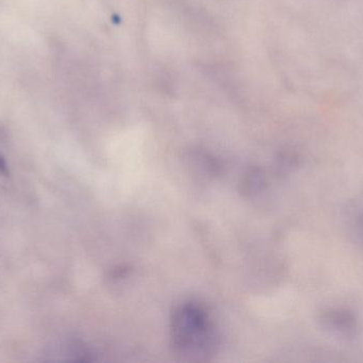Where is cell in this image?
<instances>
[{
	"mask_svg": "<svg viewBox=\"0 0 363 363\" xmlns=\"http://www.w3.org/2000/svg\"><path fill=\"white\" fill-rule=\"evenodd\" d=\"M320 325L332 336L343 339L355 338L358 332L356 315L347 309L330 308L320 313Z\"/></svg>",
	"mask_w": 363,
	"mask_h": 363,
	"instance_id": "obj_1",
	"label": "cell"
},
{
	"mask_svg": "<svg viewBox=\"0 0 363 363\" xmlns=\"http://www.w3.org/2000/svg\"><path fill=\"white\" fill-rule=\"evenodd\" d=\"M362 227H363V225H362Z\"/></svg>",
	"mask_w": 363,
	"mask_h": 363,
	"instance_id": "obj_2",
	"label": "cell"
}]
</instances>
